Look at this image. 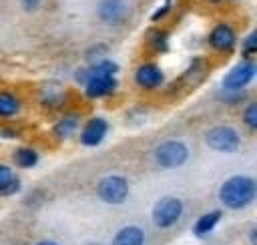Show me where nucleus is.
<instances>
[{
    "instance_id": "f257e3e1",
    "label": "nucleus",
    "mask_w": 257,
    "mask_h": 245,
    "mask_svg": "<svg viewBox=\"0 0 257 245\" xmlns=\"http://www.w3.org/2000/svg\"><path fill=\"white\" fill-rule=\"evenodd\" d=\"M116 72H118V64L110 58H102V60L78 66L74 70V80L82 84L84 96L88 100H98V98L110 96L116 90L118 86Z\"/></svg>"
},
{
    "instance_id": "f03ea898",
    "label": "nucleus",
    "mask_w": 257,
    "mask_h": 245,
    "mask_svg": "<svg viewBox=\"0 0 257 245\" xmlns=\"http://www.w3.org/2000/svg\"><path fill=\"white\" fill-rule=\"evenodd\" d=\"M219 201L225 209H247L257 197V183L249 175H231L219 187Z\"/></svg>"
},
{
    "instance_id": "7ed1b4c3",
    "label": "nucleus",
    "mask_w": 257,
    "mask_h": 245,
    "mask_svg": "<svg viewBox=\"0 0 257 245\" xmlns=\"http://www.w3.org/2000/svg\"><path fill=\"white\" fill-rule=\"evenodd\" d=\"M189 145L179 139H167L161 141L153 149V161L161 169H179L189 161Z\"/></svg>"
},
{
    "instance_id": "20e7f679",
    "label": "nucleus",
    "mask_w": 257,
    "mask_h": 245,
    "mask_svg": "<svg viewBox=\"0 0 257 245\" xmlns=\"http://www.w3.org/2000/svg\"><path fill=\"white\" fill-rule=\"evenodd\" d=\"M205 145L215 153L231 155V153L241 151L243 139H241L239 131L231 125H213L205 133Z\"/></svg>"
},
{
    "instance_id": "39448f33",
    "label": "nucleus",
    "mask_w": 257,
    "mask_h": 245,
    "mask_svg": "<svg viewBox=\"0 0 257 245\" xmlns=\"http://www.w3.org/2000/svg\"><path fill=\"white\" fill-rule=\"evenodd\" d=\"M183 213H185V203L175 195H167L153 205L151 221L157 229H171L181 221Z\"/></svg>"
},
{
    "instance_id": "423d86ee",
    "label": "nucleus",
    "mask_w": 257,
    "mask_h": 245,
    "mask_svg": "<svg viewBox=\"0 0 257 245\" xmlns=\"http://www.w3.org/2000/svg\"><path fill=\"white\" fill-rule=\"evenodd\" d=\"M131 185L124 175H104L96 183V197L106 205H122L128 199Z\"/></svg>"
},
{
    "instance_id": "0eeeda50",
    "label": "nucleus",
    "mask_w": 257,
    "mask_h": 245,
    "mask_svg": "<svg viewBox=\"0 0 257 245\" xmlns=\"http://www.w3.org/2000/svg\"><path fill=\"white\" fill-rule=\"evenodd\" d=\"M255 74H257L255 60L253 58H241L237 64H233L225 72V76L221 80V88H225V90H245L253 82Z\"/></svg>"
},
{
    "instance_id": "6e6552de",
    "label": "nucleus",
    "mask_w": 257,
    "mask_h": 245,
    "mask_svg": "<svg viewBox=\"0 0 257 245\" xmlns=\"http://www.w3.org/2000/svg\"><path fill=\"white\" fill-rule=\"evenodd\" d=\"M207 40H209V46H211L215 52L227 54V52L235 50V46H237V32H235V28H233L231 24L219 22V24H215V26L211 28Z\"/></svg>"
},
{
    "instance_id": "1a4fd4ad",
    "label": "nucleus",
    "mask_w": 257,
    "mask_h": 245,
    "mask_svg": "<svg viewBox=\"0 0 257 245\" xmlns=\"http://www.w3.org/2000/svg\"><path fill=\"white\" fill-rule=\"evenodd\" d=\"M135 82L143 90H157L165 84V72L155 62H143L135 70Z\"/></svg>"
},
{
    "instance_id": "9d476101",
    "label": "nucleus",
    "mask_w": 257,
    "mask_h": 245,
    "mask_svg": "<svg viewBox=\"0 0 257 245\" xmlns=\"http://www.w3.org/2000/svg\"><path fill=\"white\" fill-rule=\"evenodd\" d=\"M96 16L102 24L116 26L128 16V4L126 0H100L96 4Z\"/></svg>"
},
{
    "instance_id": "9b49d317",
    "label": "nucleus",
    "mask_w": 257,
    "mask_h": 245,
    "mask_svg": "<svg viewBox=\"0 0 257 245\" xmlns=\"http://www.w3.org/2000/svg\"><path fill=\"white\" fill-rule=\"evenodd\" d=\"M108 135V120L102 116L88 118L80 129V145L82 147H98Z\"/></svg>"
},
{
    "instance_id": "f8f14e48",
    "label": "nucleus",
    "mask_w": 257,
    "mask_h": 245,
    "mask_svg": "<svg viewBox=\"0 0 257 245\" xmlns=\"http://www.w3.org/2000/svg\"><path fill=\"white\" fill-rule=\"evenodd\" d=\"M221 217H223V211L221 209H211L207 213H203L201 217H197V221L193 223V235L203 239V237H209L217 225L221 223Z\"/></svg>"
},
{
    "instance_id": "ddd939ff",
    "label": "nucleus",
    "mask_w": 257,
    "mask_h": 245,
    "mask_svg": "<svg viewBox=\"0 0 257 245\" xmlns=\"http://www.w3.org/2000/svg\"><path fill=\"white\" fill-rule=\"evenodd\" d=\"M145 243H147V235L139 225L120 227L110 241V245H145Z\"/></svg>"
},
{
    "instance_id": "4468645a",
    "label": "nucleus",
    "mask_w": 257,
    "mask_h": 245,
    "mask_svg": "<svg viewBox=\"0 0 257 245\" xmlns=\"http://www.w3.org/2000/svg\"><path fill=\"white\" fill-rule=\"evenodd\" d=\"M78 127H80V120H78L76 114H64V116H60V118L54 122L52 135H54V139H58V141H68L70 137H74V135L78 133Z\"/></svg>"
},
{
    "instance_id": "2eb2a0df",
    "label": "nucleus",
    "mask_w": 257,
    "mask_h": 245,
    "mask_svg": "<svg viewBox=\"0 0 257 245\" xmlns=\"http://www.w3.org/2000/svg\"><path fill=\"white\" fill-rule=\"evenodd\" d=\"M20 187H22V183H20V177L14 173V169L10 165L0 163V195L2 197L16 195L20 191Z\"/></svg>"
},
{
    "instance_id": "dca6fc26",
    "label": "nucleus",
    "mask_w": 257,
    "mask_h": 245,
    "mask_svg": "<svg viewBox=\"0 0 257 245\" xmlns=\"http://www.w3.org/2000/svg\"><path fill=\"white\" fill-rule=\"evenodd\" d=\"M22 110V100L12 90H0V118L18 116Z\"/></svg>"
},
{
    "instance_id": "f3484780",
    "label": "nucleus",
    "mask_w": 257,
    "mask_h": 245,
    "mask_svg": "<svg viewBox=\"0 0 257 245\" xmlns=\"http://www.w3.org/2000/svg\"><path fill=\"white\" fill-rule=\"evenodd\" d=\"M12 161H14L16 167H20V169H32V167L38 165L40 155H38V151L32 149V147H16V149L12 151Z\"/></svg>"
},
{
    "instance_id": "a211bd4d",
    "label": "nucleus",
    "mask_w": 257,
    "mask_h": 245,
    "mask_svg": "<svg viewBox=\"0 0 257 245\" xmlns=\"http://www.w3.org/2000/svg\"><path fill=\"white\" fill-rule=\"evenodd\" d=\"M149 46H151V50L153 52H157V54H163V52H167L169 50V32L167 30H153V34H151V38H149Z\"/></svg>"
},
{
    "instance_id": "6ab92c4d",
    "label": "nucleus",
    "mask_w": 257,
    "mask_h": 245,
    "mask_svg": "<svg viewBox=\"0 0 257 245\" xmlns=\"http://www.w3.org/2000/svg\"><path fill=\"white\" fill-rule=\"evenodd\" d=\"M40 100H42L44 106H48V108H56V106H60V104L64 102V92L58 90V88L48 86V90H44V92L40 94Z\"/></svg>"
},
{
    "instance_id": "aec40b11",
    "label": "nucleus",
    "mask_w": 257,
    "mask_h": 245,
    "mask_svg": "<svg viewBox=\"0 0 257 245\" xmlns=\"http://www.w3.org/2000/svg\"><path fill=\"white\" fill-rule=\"evenodd\" d=\"M241 120L249 131H257V102H247L243 106Z\"/></svg>"
},
{
    "instance_id": "412c9836",
    "label": "nucleus",
    "mask_w": 257,
    "mask_h": 245,
    "mask_svg": "<svg viewBox=\"0 0 257 245\" xmlns=\"http://www.w3.org/2000/svg\"><path fill=\"white\" fill-rule=\"evenodd\" d=\"M255 52H257V32L253 30L241 40V54L243 58H253Z\"/></svg>"
},
{
    "instance_id": "4be33fe9",
    "label": "nucleus",
    "mask_w": 257,
    "mask_h": 245,
    "mask_svg": "<svg viewBox=\"0 0 257 245\" xmlns=\"http://www.w3.org/2000/svg\"><path fill=\"white\" fill-rule=\"evenodd\" d=\"M215 94H217L219 100H223L227 104H237V102H241L245 98V90H225V88H221Z\"/></svg>"
},
{
    "instance_id": "5701e85b",
    "label": "nucleus",
    "mask_w": 257,
    "mask_h": 245,
    "mask_svg": "<svg viewBox=\"0 0 257 245\" xmlns=\"http://www.w3.org/2000/svg\"><path fill=\"white\" fill-rule=\"evenodd\" d=\"M102 58H106V46H104V44H92V46L84 52V60H86V64H88V62L102 60Z\"/></svg>"
},
{
    "instance_id": "b1692460",
    "label": "nucleus",
    "mask_w": 257,
    "mask_h": 245,
    "mask_svg": "<svg viewBox=\"0 0 257 245\" xmlns=\"http://www.w3.org/2000/svg\"><path fill=\"white\" fill-rule=\"evenodd\" d=\"M171 6H173V2H171V0H165L161 6L155 8V12L151 14V20H153V22H159L161 18H165V16L171 12Z\"/></svg>"
},
{
    "instance_id": "393cba45",
    "label": "nucleus",
    "mask_w": 257,
    "mask_h": 245,
    "mask_svg": "<svg viewBox=\"0 0 257 245\" xmlns=\"http://www.w3.org/2000/svg\"><path fill=\"white\" fill-rule=\"evenodd\" d=\"M40 4H42V0H22V8H24L26 12H34V10H38Z\"/></svg>"
},
{
    "instance_id": "a878e982",
    "label": "nucleus",
    "mask_w": 257,
    "mask_h": 245,
    "mask_svg": "<svg viewBox=\"0 0 257 245\" xmlns=\"http://www.w3.org/2000/svg\"><path fill=\"white\" fill-rule=\"evenodd\" d=\"M0 135H2V137H6V139H16V137H18V133H16V131H8V129L0 131Z\"/></svg>"
},
{
    "instance_id": "bb28decb",
    "label": "nucleus",
    "mask_w": 257,
    "mask_h": 245,
    "mask_svg": "<svg viewBox=\"0 0 257 245\" xmlns=\"http://www.w3.org/2000/svg\"><path fill=\"white\" fill-rule=\"evenodd\" d=\"M255 237H257V227H251V231H249V241H251V245H255L257 241H255Z\"/></svg>"
},
{
    "instance_id": "cd10ccee",
    "label": "nucleus",
    "mask_w": 257,
    "mask_h": 245,
    "mask_svg": "<svg viewBox=\"0 0 257 245\" xmlns=\"http://www.w3.org/2000/svg\"><path fill=\"white\" fill-rule=\"evenodd\" d=\"M34 245H58V243L52 241V239H42V241H38V243H34Z\"/></svg>"
},
{
    "instance_id": "c85d7f7f",
    "label": "nucleus",
    "mask_w": 257,
    "mask_h": 245,
    "mask_svg": "<svg viewBox=\"0 0 257 245\" xmlns=\"http://www.w3.org/2000/svg\"><path fill=\"white\" fill-rule=\"evenodd\" d=\"M209 2H221V0H209Z\"/></svg>"
},
{
    "instance_id": "c756f323",
    "label": "nucleus",
    "mask_w": 257,
    "mask_h": 245,
    "mask_svg": "<svg viewBox=\"0 0 257 245\" xmlns=\"http://www.w3.org/2000/svg\"><path fill=\"white\" fill-rule=\"evenodd\" d=\"M94 245H96V243H94Z\"/></svg>"
}]
</instances>
